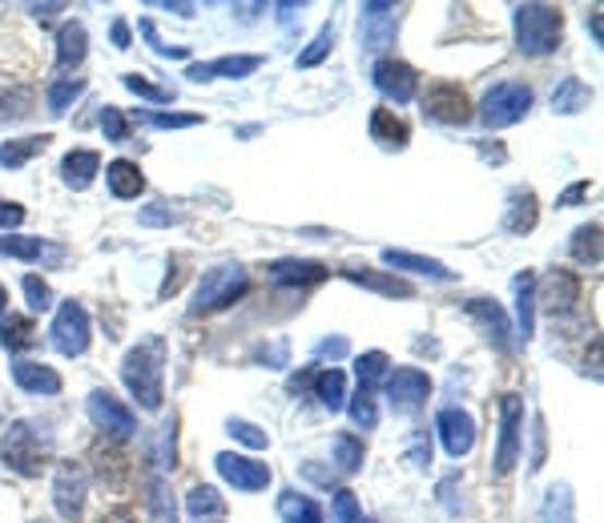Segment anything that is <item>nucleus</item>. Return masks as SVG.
Wrapping results in <instances>:
<instances>
[{
    "instance_id": "obj_25",
    "label": "nucleus",
    "mask_w": 604,
    "mask_h": 523,
    "mask_svg": "<svg viewBox=\"0 0 604 523\" xmlns=\"http://www.w3.org/2000/svg\"><path fill=\"white\" fill-rule=\"evenodd\" d=\"M101 173V154L97 149H69L65 157H61V182L69 185V190H89L93 178Z\"/></svg>"
},
{
    "instance_id": "obj_26",
    "label": "nucleus",
    "mask_w": 604,
    "mask_h": 523,
    "mask_svg": "<svg viewBox=\"0 0 604 523\" xmlns=\"http://www.w3.org/2000/svg\"><path fill=\"white\" fill-rule=\"evenodd\" d=\"M540 222V202L532 190H512V197H508V214H504V230L508 234H532Z\"/></svg>"
},
{
    "instance_id": "obj_15",
    "label": "nucleus",
    "mask_w": 604,
    "mask_h": 523,
    "mask_svg": "<svg viewBox=\"0 0 604 523\" xmlns=\"http://www.w3.org/2000/svg\"><path fill=\"white\" fill-rule=\"evenodd\" d=\"M435 431H439V443L451 459H463L475 447V418L460 406H444L435 415Z\"/></svg>"
},
{
    "instance_id": "obj_11",
    "label": "nucleus",
    "mask_w": 604,
    "mask_h": 523,
    "mask_svg": "<svg viewBox=\"0 0 604 523\" xmlns=\"http://www.w3.org/2000/svg\"><path fill=\"white\" fill-rule=\"evenodd\" d=\"M85 496H89V479L81 463H61L53 475V508L65 523H77L85 515Z\"/></svg>"
},
{
    "instance_id": "obj_36",
    "label": "nucleus",
    "mask_w": 604,
    "mask_h": 523,
    "mask_svg": "<svg viewBox=\"0 0 604 523\" xmlns=\"http://www.w3.org/2000/svg\"><path fill=\"white\" fill-rule=\"evenodd\" d=\"M540 523H577V503H572V487H568V484L548 487V496H544V508H540Z\"/></svg>"
},
{
    "instance_id": "obj_39",
    "label": "nucleus",
    "mask_w": 604,
    "mask_h": 523,
    "mask_svg": "<svg viewBox=\"0 0 604 523\" xmlns=\"http://www.w3.org/2000/svg\"><path fill=\"white\" fill-rule=\"evenodd\" d=\"M81 93H85V77H57L49 89H45V105H49V113L61 118L69 105L77 101Z\"/></svg>"
},
{
    "instance_id": "obj_27",
    "label": "nucleus",
    "mask_w": 604,
    "mask_h": 523,
    "mask_svg": "<svg viewBox=\"0 0 604 523\" xmlns=\"http://www.w3.org/2000/svg\"><path fill=\"white\" fill-rule=\"evenodd\" d=\"M106 182H109V194L121 197V202H130V197L145 194V173L137 161L130 157H118V161H109L106 166Z\"/></svg>"
},
{
    "instance_id": "obj_60",
    "label": "nucleus",
    "mask_w": 604,
    "mask_h": 523,
    "mask_svg": "<svg viewBox=\"0 0 604 523\" xmlns=\"http://www.w3.org/2000/svg\"><path fill=\"white\" fill-rule=\"evenodd\" d=\"M411 459H415V467H427V463H432V447L415 443V447H411Z\"/></svg>"
},
{
    "instance_id": "obj_55",
    "label": "nucleus",
    "mask_w": 604,
    "mask_h": 523,
    "mask_svg": "<svg viewBox=\"0 0 604 523\" xmlns=\"http://www.w3.org/2000/svg\"><path fill=\"white\" fill-rule=\"evenodd\" d=\"M589 190H592L589 182H572V185H568V190H565V194L556 197V206H560V209L577 206V202H584V197H589Z\"/></svg>"
},
{
    "instance_id": "obj_28",
    "label": "nucleus",
    "mask_w": 604,
    "mask_h": 523,
    "mask_svg": "<svg viewBox=\"0 0 604 523\" xmlns=\"http://www.w3.org/2000/svg\"><path fill=\"white\" fill-rule=\"evenodd\" d=\"M536 330V275H516V339H532Z\"/></svg>"
},
{
    "instance_id": "obj_63",
    "label": "nucleus",
    "mask_w": 604,
    "mask_h": 523,
    "mask_svg": "<svg viewBox=\"0 0 604 523\" xmlns=\"http://www.w3.org/2000/svg\"><path fill=\"white\" fill-rule=\"evenodd\" d=\"M4 311H9V290L0 287V314H4Z\"/></svg>"
},
{
    "instance_id": "obj_6",
    "label": "nucleus",
    "mask_w": 604,
    "mask_h": 523,
    "mask_svg": "<svg viewBox=\"0 0 604 523\" xmlns=\"http://www.w3.org/2000/svg\"><path fill=\"white\" fill-rule=\"evenodd\" d=\"M524 455V399L504 394L499 399V439H496V475H512Z\"/></svg>"
},
{
    "instance_id": "obj_13",
    "label": "nucleus",
    "mask_w": 604,
    "mask_h": 523,
    "mask_svg": "<svg viewBox=\"0 0 604 523\" xmlns=\"http://www.w3.org/2000/svg\"><path fill=\"white\" fill-rule=\"evenodd\" d=\"M395 28H399L395 4H383V0L359 4V40L367 52H383L387 45H395Z\"/></svg>"
},
{
    "instance_id": "obj_46",
    "label": "nucleus",
    "mask_w": 604,
    "mask_h": 523,
    "mask_svg": "<svg viewBox=\"0 0 604 523\" xmlns=\"http://www.w3.org/2000/svg\"><path fill=\"white\" fill-rule=\"evenodd\" d=\"M226 431L234 435L238 443L254 447V451H266V447H270V435H266L263 427H254V423H246V418H230V423H226Z\"/></svg>"
},
{
    "instance_id": "obj_20",
    "label": "nucleus",
    "mask_w": 604,
    "mask_h": 523,
    "mask_svg": "<svg viewBox=\"0 0 604 523\" xmlns=\"http://www.w3.org/2000/svg\"><path fill=\"white\" fill-rule=\"evenodd\" d=\"M339 275L363 290L387 294V299H415V287H411V282H403V278H395V275H379V270H367V266H342Z\"/></svg>"
},
{
    "instance_id": "obj_45",
    "label": "nucleus",
    "mask_w": 604,
    "mask_h": 523,
    "mask_svg": "<svg viewBox=\"0 0 604 523\" xmlns=\"http://www.w3.org/2000/svg\"><path fill=\"white\" fill-rule=\"evenodd\" d=\"M330 45H335V28L323 25V28L315 33V40H311V45H306V49L299 52V69L323 65V61H327V52H330Z\"/></svg>"
},
{
    "instance_id": "obj_35",
    "label": "nucleus",
    "mask_w": 604,
    "mask_h": 523,
    "mask_svg": "<svg viewBox=\"0 0 604 523\" xmlns=\"http://www.w3.org/2000/svg\"><path fill=\"white\" fill-rule=\"evenodd\" d=\"M315 399L327 411H342L347 406V375H342L339 366H327V370L315 375Z\"/></svg>"
},
{
    "instance_id": "obj_34",
    "label": "nucleus",
    "mask_w": 604,
    "mask_h": 523,
    "mask_svg": "<svg viewBox=\"0 0 604 523\" xmlns=\"http://www.w3.org/2000/svg\"><path fill=\"white\" fill-rule=\"evenodd\" d=\"M592 101V89L584 85L580 77H565L556 89H552V113H580V109H589Z\"/></svg>"
},
{
    "instance_id": "obj_40",
    "label": "nucleus",
    "mask_w": 604,
    "mask_h": 523,
    "mask_svg": "<svg viewBox=\"0 0 604 523\" xmlns=\"http://www.w3.org/2000/svg\"><path fill=\"white\" fill-rule=\"evenodd\" d=\"M37 105V93L28 85H13V89L0 93V121H25Z\"/></svg>"
},
{
    "instance_id": "obj_59",
    "label": "nucleus",
    "mask_w": 604,
    "mask_h": 523,
    "mask_svg": "<svg viewBox=\"0 0 604 523\" xmlns=\"http://www.w3.org/2000/svg\"><path fill=\"white\" fill-rule=\"evenodd\" d=\"M113 45H118V49H130V25H125V21H113Z\"/></svg>"
},
{
    "instance_id": "obj_49",
    "label": "nucleus",
    "mask_w": 604,
    "mask_h": 523,
    "mask_svg": "<svg viewBox=\"0 0 604 523\" xmlns=\"http://www.w3.org/2000/svg\"><path fill=\"white\" fill-rule=\"evenodd\" d=\"M121 85L130 93H137V97H145V101H158V105H166V101H173V89H161V85H149L145 77H137V73H125L121 77Z\"/></svg>"
},
{
    "instance_id": "obj_24",
    "label": "nucleus",
    "mask_w": 604,
    "mask_h": 523,
    "mask_svg": "<svg viewBox=\"0 0 604 523\" xmlns=\"http://www.w3.org/2000/svg\"><path fill=\"white\" fill-rule=\"evenodd\" d=\"M13 382L21 387L25 394H61V375H57L53 366H45V363H28V358H21V363H13Z\"/></svg>"
},
{
    "instance_id": "obj_30",
    "label": "nucleus",
    "mask_w": 604,
    "mask_h": 523,
    "mask_svg": "<svg viewBox=\"0 0 604 523\" xmlns=\"http://www.w3.org/2000/svg\"><path fill=\"white\" fill-rule=\"evenodd\" d=\"M49 142H53V133H33V137H16V142H4L0 145V166L4 170H21V166H28L37 154H45L49 149Z\"/></svg>"
},
{
    "instance_id": "obj_14",
    "label": "nucleus",
    "mask_w": 604,
    "mask_h": 523,
    "mask_svg": "<svg viewBox=\"0 0 604 523\" xmlns=\"http://www.w3.org/2000/svg\"><path fill=\"white\" fill-rule=\"evenodd\" d=\"M214 467H218V475H222L234 491H266L270 479H275L266 463H258V459H250V455H234V451L214 455Z\"/></svg>"
},
{
    "instance_id": "obj_16",
    "label": "nucleus",
    "mask_w": 604,
    "mask_h": 523,
    "mask_svg": "<svg viewBox=\"0 0 604 523\" xmlns=\"http://www.w3.org/2000/svg\"><path fill=\"white\" fill-rule=\"evenodd\" d=\"M536 302L552 318H565L580 302V275H572V270H552L544 282H536Z\"/></svg>"
},
{
    "instance_id": "obj_18",
    "label": "nucleus",
    "mask_w": 604,
    "mask_h": 523,
    "mask_svg": "<svg viewBox=\"0 0 604 523\" xmlns=\"http://www.w3.org/2000/svg\"><path fill=\"white\" fill-rule=\"evenodd\" d=\"M468 314H472L475 323L484 327L487 342L496 346L499 354L512 351V323H508V314L499 311V302H487V299H472L468 302Z\"/></svg>"
},
{
    "instance_id": "obj_10",
    "label": "nucleus",
    "mask_w": 604,
    "mask_h": 523,
    "mask_svg": "<svg viewBox=\"0 0 604 523\" xmlns=\"http://www.w3.org/2000/svg\"><path fill=\"white\" fill-rule=\"evenodd\" d=\"M423 118L439 125H468L472 121V101L456 81H435L423 93Z\"/></svg>"
},
{
    "instance_id": "obj_52",
    "label": "nucleus",
    "mask_w": 604,
    "mask_h": 523,
    "mask_svg": "<svg viewBox=\"0 0 604 523\" xmlns=\"http://www.w3.org/2000/svg\"><path fill=\"white\" fill-rule=\"evenodd\" d=\"M142 33L149 37L154 52H161V57H190V49H185V45H161V37H158V28H154V21H142Z\"/></svg>"
},
{
    "instance_id": "obj_33",
    "label": "nucleus",
    "mask_w": 604,
    "mask_h": 523,
    "mask_svg": "<svg viewBox=\"0 0 604 523\" xmlns=\"http://www.w3.org/2000/svg\"><path fill=\"white\" fill-rule=\"evenodd\" d=\"M185 511H190L197 523L222 520V515H226V499L218 496V487L197 484V487H190V496H185Z\"/></svg>"
},
{
    "instance_id": "obj_48",
    "label": "nucleus",
    "mask_w": 604,
    "mask_h": 523,
    "mask_svg": "<svg viewBox=\"0 0 604 523\" xmlns=\"http://www.w3.org/2000/svg\"><path fill=\"white\" fill-rule=\"evenodd\" d=\"M101 130H106V142H113V145L130 142V121H125V113H121L118 105H106V109H101Z\"/></svg>"
},
{
    "instance_id": "obj_4",
    "label": "nucleus",
    "mask_w": 604,
    "mask_h": 523,
    "mask_svg": "<svg viewBox=\"0 0 604 523\" xmlns=\"http://www.w3.org/2000/svg\"><path fill=\"white\" fill-rule=\"evenodd\" d=\"M0 459H4V467L9 471L33 479V475H40V471L49 467V439H45L33 423L16 418V423H9L4 439H0Z\"/></svg>"
},
{
    "instance_id": "obj_29",
    "label": "nucleus",
    "mask_w": 604,
    "mask_h": 523,
    "mask_svg": "<svg viewBox=\"0 0 604 523\" xmlns=\"http://www.w3.org/2000/svg\"><path fill=\"white\" fill-rule=\"evenodd\" d=\"M383 262L395 270H411V275H427L435 282H456V270H447L444 262L423 258V254H408V250H383Z\"/></svg>"
},
{
    "instance_id": "obj_41",
    "label": "nucleus",
    "mask_w": 604,
    "mask_h": 523,
    "mask_svg": "<svg viewBox=\"0 0 604 523\" xmlns=\"http://www.w3.org/2000/svg\"><path fill=\"white\" fill-rule=\"evenodd\" d=\"M347 411H351V423H355V427H363V431H375V423H379V406H375V387H359V391L351 394Z\"/></svg>"
},
{
    "instance_id": "obj_32",
    "label": "nucleus",
    "mask_w": 604,
    "mask_h": 523,
    "mask_svg": "<svg viewBox=\"0 0 604 523\" xmlns=\"http://www.w3.org/2000/svg\"><path fill=\"white\" fill-rule=\"evenodd\" d=\"M278 520L282 523H323V508H318L311 496H302L294 487H287L282 496H278Z\"/></svg>"
},
{
    "instance_id": "obj_17",
    "label": "nucleus",
    "mask_w": 604,
    "mask_h": 523,
    "mask_svg": "<svg viewBox=\"0 0 604 523\" xmlns=\"http://www.w3.org/2000/svg\"><path fill=\"white\" fill-rule=\"evenodd\" d=\"M263 69V57H218V61H197V65H190L185 69V77L190 81H218V77H226V81H242V77H250V73H258Z\"/></svg>"
},
{
    "instance_id": "obj_2",
    "label": "nucleus",
    "mask_w": 604,
    "mask_h": 523,
    "mask_svg": "<svg viewBox=\"0 0 604 523\" xmlns=\"http://www.w3.org/2000/svg\"><path fill=\"white\" fill-rule=\"evenodd\" d=\"M512 28L524 57H552L565 40V13L556 4H516Z\"/></svg>"
},
{
    "instance_id": "obj_5",
    "label": "nucleus",
    "mask_w": 604,
    "mask_h": 523,
    "mask_svg": "<svg viewBox=\"0 0 604 523\" xmlns=\"http://www.w3.org/2000/svg\"><path fill=\"white\" fill-rule=\"evenodd\" d=\"M528 109H532V89H528L524 81H499V85H492L484 93L475 118L484 121L487 130H508V125L528 118Z\"/></svg>"
},
{
    "instance_id": "obj_3",
    "label": "nucleus",
    "mask_w": 604,
    "mask_h": 523,
    "mask_svg": "<svg viewBox=\"0 0 604 523\" xmlns=\"http://www.w3.org/2000/svg\"><path fill=\"white\" fill-rule=\"evenodd\" d=\"M246 290H250V275L238 262L214 266L210 275H202V282H197L194 302H190V318H206V314L226 311V306H234Z\"/></svg>"
},
{
    "instance_id": "obj_42",
    "label": "nucleus",
    "mask_w": 604,
    "mask_h": 523,
    "mask_svg": "<svg viewBox=\"0 0 604 523\" xmlns=\"http://www.w3.org/2000/svg\"><path fill=\"white\" fill-rule=\"evenodd\" d=\"M363 439H355L351 431H342V435H335V463H339V471L342 475H355L359 467H363Z\"/></svg>"
},
{
    "instance_id": "obj_22",
    "label": "nucleus",
    "mask_w": 604,
    "mask_h": 523,
    "mask_svg": "<svg viewBox=\"0 0 604 523\" xmlns=\"http://www.w3.org/2000/svg\"><path fill=\"white\" fill-rule=\"evenodd\" d=\"M85 52H89V33L81 21H65L61 33H57V57H53V69L57 73H69V69H77L85 61Z\"/></svg>"
},
{
    "instance_id": "obj_47",
    "label": "nucleus",
    "mask_w": 604,
    "mask_h": 523,
    "mask_svg": "<svg viewBox=\"0 0 604 523\" xmlns=\"http://www.w3.org/2000/svg\"><path fill=\"white\" fill-rule=\"evenodd\" d=\"M330 523H363V508H359L355 491H335V503H330Z\"/></svg>"
},
{
    "instance_id": "obj_8",
    "label": "nucleus",
    "mask_w": 604,
    "mask_h": 523,
    "mask_svg": "<svg viewBox=\"0 0 604 523\" xmlns=\"http://www.w3.org/2000/svg\"><path fill=\"white\" fill-rule=\"evenodd\" d=\"M85 411H89L93 427H97L101 435H109L113 443H125V439H133V431H137V415H133L130 406L121 403L118 394L106 391V387L89 391V403H85Z\"/></svg>"
},
{
    "instance_id": "obj_43",
    "label": "nucleus",
    "mask_w": 604,
    "mask_h": 523,
    "mask_svg": "<svg viewBox=\"0 0 604 523\" xmlns=\"http://www.w3.org/2000/svg\"><path fill=\"white\" fill-rule=\"evenodd\" d=\"M387 370H391V358L383 351H367L355 358V375H359V387H379L387 379Z\"/></svg>"
},
{
    "instance_id": "obj_12",
    "label": "nucleus",
    "mask_w": 604,
    "mask_h": 523,
    "mask_svg": "<svg viewBox=\"0 0 604 523\" xmlns=\"http://www.w3.org/2000/svg\"><path fill=\"white\" fill-rule=\"evenodd\" d=\"M371 81H375V89L395 105L415 101V93H420V73H415L408 61H399V57H383V61H375Z\"/></svg>"
},
{
    "instance_id": "obj_38",
    "label": "nucleus",
    "mask_w": 604,
    "mask_h": 523,
    "mask_svg": "<svg viewBox=\"0 0 604 523\" xmlns=\"http://www.w3.org/2000/svg\"><path fill=\"white\" fill-rule=\"evenodd\" d=\"M568 254L580 262V266H601V222L580 226L572 242H568Z\"/></svg>"
},
{
    "instance_id": "obj_57",
    "label": "nucleus",
    "mask_w": 604,
    "mask_h": 523,
    "mask_svg": "<svg viewBox=\"0 0 604 523\" xmlns=\"http://www.w3.org/2000/svg\"><path fill=\"white\" fill-rule=\"evenodd\" d=\"M28 13L37 16V21H53L57 13H65V4H28Z\"/></svg>"
},
{
    "instance_id": "obj_21",
    "label": "nucleus",
    "mask_w": 604,
    "mask_h": 523,
    "mask_svg": "<svg viewBox=\"0 0 604 523\" xmlns=\"http://www.w3.org/2000/svg\"><path fill=\"white\" fill-rule=\"evenodd\" d=\"M367 130H371V142H379L383 149H408V142H411L408 121L399 118L395 109H387V105H379V109H371Z\"/></svg>"
},
{
    "instance_id": "obj_56",
    "label": "nucleus",
    "mask_w": 604,
    "mask_h": 523,
    "mask_svg": "<svg viewBox=\"0 0 604 523\" xmlns=\"http://www.w3.org/2000/svg\"><path fill=\"white\" fill-rule=\"evenodd\" d=\"M97 523H137V515H133V508H125V503H118V508L101 511V520Z\"/></svg>"
},
{
    "instance_id": "obj_58",
    "label": "nucleus",
    "mask_w": 604,
    "mask_h": 523,
    "mask_svg": "<svg viewBox=\"0 0 604 523\" xmlns=\"http://www.w3.org/2000/svg\"><path fill=\"white\" fill-rule=\"evenodd\" d=\"M544 467V418H536V459H532V471Z\"/></svg>"
},
{
    "instance_id": "obj_50",
    "label": "nucleus",
    "mask_w": 604,
    "mask_h": 523,
    "mask_svg": "<svg viewBox=\"0 0 604 523\" xmlns=\"http://www.w3.org/2000/svg\"><path fill=\"white\" fill-rule=\"evenodd\" d=\"M145 125H154V130H190L197 125V113H142Z\"/></svg>"
},
{
    "instance_id": "obj_44",
    "label": "nucleus",
    "mask_w": 604,
    "mask_h": 523,
    "mask_svg": "<svg viewBox=\"0 0 604 523\" xmlns=\"http://www.w3.org/2000/svg\"><path fill=\"white\" fill-rule=\"evenodd\" d=\"M21 290H25L28 311H33V314L53 311V290H49V282H45L40 275H25V278H21Z\"/></svg>"
},
{
    "instance_id": "obj_9",
    "label": "nucleus",
    "mask_w": 604,
    "mask_h": 523,
    "mask_svg": "<svg viewBox=\"0 0 604 523\" xmlns=\"http://www.w3.org/2000/svg\"><path fill=\"white\" fill-rule=\"evenodd\" d=\"M89 311L81 306V302H61V311H57L53 327H49V342H53L57 354H65V358H77V354L89 351Z\"/></svg>"
},
{
    "instance_id": "obj_51",
    "label": "nucleus",
    "mask_w": 604,
    "mask_h": 523,
    "mask_svg": "<svg viewBox=\"0 0 604 523\" xmlns=\"http://www.w3.org/2000/svg\"><path fill=\"white\" fill-rule=\"evenodd\" d=\"M137 222L149 226V230H154V226H173L178 222V209H170L166 202H154V206L137 209Z\"/></svg>"
},
{
    "instance_id": "obj_54",
    "label": "nucleus",
    "mask_w": 604,
    "mask_h": 523,
    "mask_svg": "<svg viewBox=\"0 0 604 523\" xmlns=\"http://www.w3.org/2000/svg\"><path fill=\"white\" fill-rule=\"evenodd\" d=\"M347 351H351V342L342 339V335H335V339H323V342L315 346L318 358H330V363H335V358H342Z\"/></svg>"
},
{
    "instance_id": "obj_53",
    "label": "nucleus",
    "mask_w": 604,
    "mask_h": 523,
    "mask_svg": "<svg viewBox=\"0 0 604 523\" xmlns=\"http://www.w3.org/2000/svg\"><path fill=\"white\" fill-rule=\"evenodd\" d=\"M21 222H25V206H21V202H0V230L9 234V230H16Z\"/></svg>"
},
{
    "instance_id": "obj_1",
    "label": "nucleus",
    "mask_w": 604,
    "mask_h": 523,
    "mask_svg": "<svg viewBox=\"0 0 604 523\" xmlns=\"http://www.w3.org/2000/svg\"><path fill=\"white\" fill-rule=\"evenodd\" d=\"M121 379L142 411H161L166 403V339L149 335L121 358Z\"/></svg>"
},
{
    "instance_id": "obj_7",
    "label": "nucleus",
    "mask_w": 604,
    "mask_h": 523,
    "mask_svg": "<svg viewBox=\"0 0 604 523\" xmlns=\"http://www.w3.org/2000/svg\"><path fill=\"white\" fill-rule=\"evenodd\" d=\"M383 391H387V403H391L395 415H415L432 399V375L420 366H395L383 379Z\"/></svg>"
},
{
    "instance_id": "obj_19",
    "label": "nucleus",
    "mask_w": 604,
    "mask_h": 523,
    "mask_svg": "<svg viewBox=\"0 0 604 523\" xmlns=\"http://www.w3.org/2000/svg\"><path fill=\"white\" fill-rule=\"evenodd\" d=\"M266 275H270V282H278V287H315V282H323L330 270L323 262H311V258H282V262H270Z\"/></svg>"
},
{
    "instance_id": "obj_37",
    "label": "nucleus",
    "mask_w": 604,
    "mask_h": 523,
    "mask_svg": "<svg viewBox=\"0 0 604 523\" xmlns=\"http://www.w3.org/2000/svg\"><path fill=\"white\" fill-rule=\"evenodd\" d=\"M45 254H57V246L53 250L45 246V238H25V234H4L0 238V258L40 262Z\"/></svg>"
},
{
    "instance_id": "obj_23",
    "label": "nucleus",
    "mask_w": 604,
    "mask_h": 523,
    "mask_svg": "<svg viewBox=\"0 0 604 523\" xmlns=\"http://www.w3.org/2000/svg\"><path fill=\"white\" fill-rule=\"evenodd\" d=\"M145 511H149V523H178V503L158 467L145 471Z\"/></svg>"
},
{
    "instance_id": "obj_31",
    "label": "nucleus",
    "mask_w": 604,
    "mask_h": 523,
    "mask_svg": "<svg viewBox=\"0 0 604 523\" xmlns=\"http://www.w3.org/2000/svg\"><path fill=\"white\" fill-rule=\"evenodd\" d=\"M40 342V330L33 318H25V314H9L4 323H0V346L4 351H33Z\"/></svg>"
},
{
    "instance_id": "obj_64",
    "label": "nucleus",
    "mask_w": 604,
    "mask_h": 523,
    "mask_svg": "<svg viewBox=\"0 0 604 523\" xmlns=\"http://www.w3.org/2000/svg\"><path fill=\"white\" fill-rule=\"evenodd\" d=\"M33 523H53V520H33Z\"/></svg>"
},
{
    "instance_id": "obj_62",
    "label": "nucleus",
    "mask_w": 604,
    "mask_h": 523,
    "mask_svg": "<svg viewBox=\"0 0 604 523\" xmlns=\"http://www.w3.org/2000/svg\"><path fill=\"white\" fill-rule=\"evenodd\" d=\"M592 40L601 45V9H592Z\"/></svg>"
},
{
    "instance_id": "obj_61",
    "label": "nucleus",
    "mask_w": 604,
    "mask_h": 523,
    "mask_svg": "<svg viewBox=\"0 0 604 523\" xmlns=\"http://www.w3.org/2000/svg\"><path fill=\"white\" fill-rule=\"evenodd\" d=\"M294 13H302V4H278V21H282V25H290Z\"/></svg>"
}]
</instances>
